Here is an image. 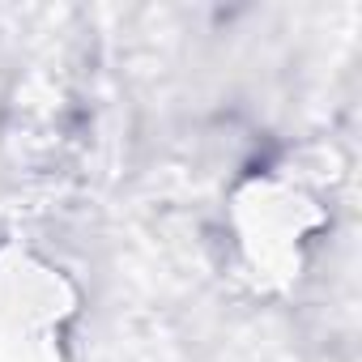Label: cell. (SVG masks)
Masks as SVG:
<instances>
[{
	"mask_svg": "<svg viewBox=\"0 0 362 362\" xmlns=\"http://www.w3.org/2000/svg\"><path fill=\"white\" fill-rule=\"evenodd\" d=\"M69 290L64 281L35 264L13 260L0 269V362H69Z\"/></svg>",
	"mask_w": 362,
	"mask_h": 362,
	"instance_id": "cell-1",
	"label": "cell"
}]
</instances>
